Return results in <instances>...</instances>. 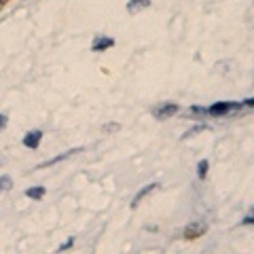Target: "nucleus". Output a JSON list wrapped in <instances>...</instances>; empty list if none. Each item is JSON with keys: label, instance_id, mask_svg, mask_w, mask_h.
I'll use <instances>...</instances> for the list:
<instances>
[{"label": "nucleus", "instance_id": "f257e3e1", "mask_svg": "<svg viewBox=\"0 0 254 254\" xmlns=\"http://www.w3.org/2000/svg\"><path fill=\"white\" fill-rule=\"evenodd\" d=\"M242 106H244L242 102H214L210 108H205V113L210 117H227L229 113H235Z\"/></svg>", "mask_w": 254, "mask_h": 254}, {"label": "nucleus", "instance_id": "f03ea898", "mask_svg": "<svg viewBox=\"0 0 254 254\" xmlns=\"http://www.w3.org/2000/svg\"><path fill=\"white\" fill-rule=\"evenodd\" d=\"M180 110V106L176 104V102H161V104H157V106H153V117L155 119H159V121H165V119H170V117H174Z\"/></svg>", "mask_w": 254, "mask_h": 254}, {"label": "nucleus", "instance_id": "7ed1b4c3", "mask_svg": "<svg viewBox=\"0 0 254 254\" xmlns=\"http://www.w3.org/2000/svg\"><path fill=\"white\" fill-rule=\"evenodd\" d=\"M78 153H83V146L70 148V150H66V153H62V155H58V157H51V159H47V161H41V163H38L34 170H45V168H51V165H58V163H62V161H66V159H70V157L78 155Z\"/></svg>", "mask_w": 254, "mask_h": 254}, {"label": "nucleus", "instance_id": "20e7f679", "mask_svg": "<svg viewBox=\"0 0 254 254\" xmlns=\"http://www.w3.org/2000/svg\"><path fill=\"white\" fill-rule=\"evenodd\" d=\"M205 231H208V222H203V220H190L189 225L185 227L182 235H185L187 240H197V237H201Z\"/></svg>", "mask_w": 254, "mask_h": 254}, {"label": "nucleus", "instance_id": "39448f33", "mask_svg": "<svg viewBox=\"0 0 254 254\" xmlns=\"http://www.w3.org/2000/svg\"><path fill=\"white\" fill-rule=\"evenodd\" d=\"M113 47H115V38L104 36V34H98V36L93 38V43H91V51L93 53H102V51L113 49Z\"/></svg>", "mask_w": 254, "mask_h": 254}, {"label": "nucleus", "instance_id": "423d86ee", "mask_svg": "<svg viewBox=\"0 0 254 254\" xmlns=\"http://www.w3.org/2000/svg\"><path fill=\"white\" fill-rule=\"evenodd\" d=\"M41 140H43L41 129H30L26 136H23V146L30 148V150H36L38 146H41Z\"/></svg>", "mask_w": 254, "mask_h": 254}, {"label": "nucleus", "instance_id": "0eeeda50", "mask_svg": "<svg viewBox=\"0 0 254 254\" xmlns=\"http://www.w3.org/2000/svg\"><path fill=\"white\" fill-rule=\"evenodd\" d=\"M157 187H159L157 182H150V185H144V187H142V189L138 190V193H136V197H133V199H131V203H129V205H131V210H136L138 205H140V201L144 199V197H148V195L153 193V190H155Z\"/></svg>", "mask_w": 254, "mask_h": 254}, {"label": "nucleus", "instance_id": "6e6552de", "mask_svg": "<svg viewBox=\"0 0 254 254\" xmlns=\"http://www.w3.org/2000/svg\"><path fill=\"white\" fill-rule=\"evenodd\" d=\"M150 6V0H129L127 2V11L129 13H140V11H144Z\"/></svg>", "mask_w": 254, "mask_h": 254}, {"label": "nucleus", "instance_id": "1a4fd4ad", "mask_svg": "<svg viewBox=\"0 0 254 254\" xmlns=\"http://www.w3.org/2000/svg\"><path fill=\"white\" fill-rule=\"evenodd\" d=\"M26 197H30V199H43V197H45V187H32V189H28Z\"/></svg>", "mask_w": 254, "mask_h": 254}, {"label": "nucleus", "instance_id": "9d476101", "mask_svg": "<svg viewBox=\"0 0 254 254\" xmlns=\"http://www.w3.org/2000/svg\"><path fill=\"white\" fill-rule=\"evenodd\" d=\"M13 189V178L9 176V174H2L0 176V193H6V190Z\"/></svg>", "mask_w": 254, "mask_h": 254}, {"label": "nucleus", "instance_id": "9b49d317", "mask_svg": "<svg viewBox=\"0 0 254 254\" xmlns=\"http://www.w3.org/2000/svg\"><path fill=\"white\" fill-rule=\"evenodd\" d=\"M208 168H210V161H208V159H201V161L197 163V176H199L201 180L208 176Z\"/></svg>", "mask_w": 254, "mask_h": 254}, {"label": "nucleus", "instance_id": "f8f14e48", "mask_svg": "<svg viewBox=\"0 0 254 254\" xmlns=\"http://www.w3.org/2000/svg\"><path fill=\"white\" fill-rule=\"evenodd\" d=\"M203 129H205V125H195L193 129H189V131L182 133V140H187V138H190V136H195V133H199V131H203Z\"/></svg>", "mask_w": 254, "mask_h": 254}, {"label": "nucleus", "instance_id": "ddd939ff", "mask_svg": "<svg viewBox=\"0 0 254 254\" xmlns=\"http://www.w3.org/2000/svg\"><path fill=\"white\" fill-rule=\"evenodd\" d=\"M189 113H190V115H195V117H203V115H208V113H205V108H203V106H190Z\"/></svg>", "mask_w": 254, "mask_h": 254}, {"label": "nucleus", "instance_id": "4468645a", "mask_svg": "<svg viewBox=\"0 0 254 254\" xmlns=\"http://www.w3.org/2000/svg\"><path fill=\"white\" fill-rule=\"evenodd\" d=\"M6 125H9V117H6L4 113H0V131H4Z\"/></svg>", "mask_w": 254, "mask_h": 254}, {"label": "nucleus", "instance_id": "2eb2a0df", "mask_svg": "<svg viewBox=\"0 0 254 254\" xmlns=\"http://www.w3.org/2000/svg\"><path fill=\"white\" fill-rule=\"evenodd\" d=\"M72 244H74V237H70L68 242H64L60 248H58V252H64V250H68V248H72Z\"/></svg>", "mask_w": 254, "mask_h": 254}, {"label": "nucleus", "instance_id": "dca6fc26", "mask_svg": "<svg viewBox=\"0 0 254 254\" xmlns=\"http://www.w3.org/2000/svg\"><path fill=\"white\" fill-rule=\"evenodd\" d=\"M242 222H244V225H252V222H254V216H252V214H248V216H246Z\"/></svg>", "mask_w": 254, "mask_h": 254}, {"label": "nucleus", "instance_id": "f3484780", "mask_svg": "<svg viewBox=\"0 0 254 254\" xmlns=\"http://www.w3.org/2000/svg\"><path fill=\"white\" fill-rule=\"evenodd\" d=\"M104 129H106V131H113V129H119V125H106Z\"/></svg>", "mask_w": 254, "mask_h": 254}, {"label": "nucleus", "instance_id": "a211bd4d", "mask_svg": "<svg viewBox=\"0 0 254 254\" xmlns=\"http://www.w3.org/2000/svg\"><path fill=\"white\" fill-rule=\"evenodd\" d=\"M254 104V100L252 98H248V100H244V106H252Z\"/></svg>", "mask_w": 254, "mask_h": 254}, {"label": "nucleus", "instance_id": "6ab92c4d", "mask_svg": "<svg viewBox=\"0 0 254 254\" xmlns=\"http://www.w3.org/2000/svg\"><path fill=\"white\" fill-rule=\"evenodd\" d=\"M4 2H6V0H0V4H4Z\"/></svg>", "mask_w": 254, "mask_h": 254}]
</instances>
